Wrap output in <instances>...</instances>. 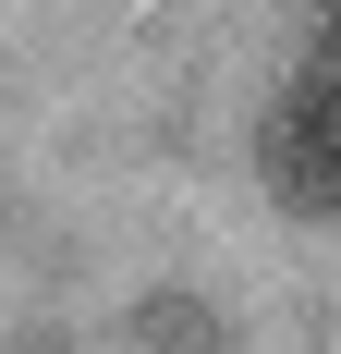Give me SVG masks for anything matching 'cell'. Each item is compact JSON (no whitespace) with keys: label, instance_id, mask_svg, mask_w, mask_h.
Masks as SVG:
<instances>
[{"label":"cell","instance_id":"cell-1","mask_svg":"<svg viewBox=\"0 0 341 354\" xmlns=\"http://www.w3.org/2000/svg\"><path fill=\"white\" fill-rule=\"evenodd\" d=\"M256 183L293 220H341V37L280 73L269 122H256Z\"/></svg>","mask_w":341,"mask_h":354},{"label":"cell","instance_id":"cell-2","mask_svg":"<svg viewBox=\"0 0 341 354\" xmlns=\"http://www.w3.org/2000/svg\"><path fill=\"white\" fill-rule=\"evenodd\" d=\"M329 37H341V0H329Z\"/></svg>","mask_w":341,"mask_h":354}]
</instances>
